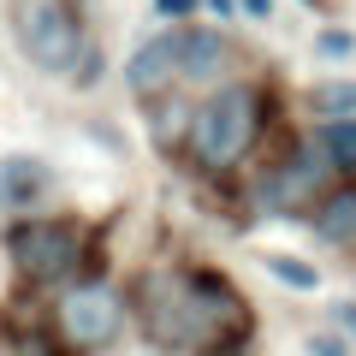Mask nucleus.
I'll use <instances>...</instances> for the list:
<instances>
[{
    "mask_svg": "<svg viewBox=\"0 0 356 356\" xmlns=\"http://www.w3.org/2000/svg\"><path fill=\"white\" fill-rule=\"evenodd\" d=\"M13 30L24 42L30 65L54 77H72L77 60L89 54L83 42V18L72 13V0H13Z\"/></svg>",
    "mask_w": 356,
    "mask_h": 356,
    "instance_id": "20e7f679",
    "label": "nucleus"
},
{
    "mask_svg": "<svg viewBox=\"0 0 356 356\" xmlns=\"http://www.w3.org/2000/svg\"><path fill=\"white\" fill-rule=\"evenodd\" d=\"M267 273L285 280V285H297V291H315V285H321V273L309 261H297V255H267Z\"/></svg>",
    "mask_w": 356,
    "mask_h": 356,
    "instance_id": "ddd939ff",
    "label": "nucleus"
},
{
    "mask_svg": "<svg viewBox=\"0 0 356 356\" xmlns=\"http://www.w3.org/2000/svg\"><path fill=\"white\" fill-rule=\"evenodd\" d=\"M315 149H321V161L332 166V178L356 184V119H332V125H321Z\"/></svg>",
    "mask_w": 356,
    "mask_h": 356,
    "instance_id": "9b49d317",
    "label": "nucleus"
},
{
    "mask_svg": "<svg viewBox=\"0 0 356 356\" xmlns=\"http://www.w3.org/2000/svg\"><path fill=\"white\" fill-rule=\"evenodd\" d=\"M54 196V166L42 154H6L0 161V214H30Z\"/></svg>",
    "mask_w": 356,
    "mask_h": 356,
    "instance_id": "1a4fd4ad",
    "label": "nucleus"
},
{
    "mask_svg": "<svg viewBox=\"0 0 356 356\" xmlns=\"http://www.w3.org/2000/svg\"><path fill=\"white\" fill-rule=\"evenodd\" d=\"M332 321H339V332H350V339H356V303H339V309H332Z\"/></svg>",
    "mask_w": 356,
    "mask_h": 356,
    "instance_id": "f3484780",
    "label": "nucleus"
},
{
    "mask_svg": "<svg viewBox=\"0 0 356 356\" xmlns=\"http://www.w3.org/2000/svg\"><path fill=\"white\" fill-rule=\"evenodd\" d=\"M309 356H350V344L332 339V332H315V339H309Z\"/></svg>",
    "mask_w": 356,
    "mask_h": 356,
    "instance_id": "dca6fc26",
    "label": "nucleus"
},
{
    "mask_svg": "<svg viewBox=\"0 0 356 356\" xmlns=\"http://www.w3.org/2000/svg\"><path fill=\"white\" fill-rule=\"evenodd\" d=\"M327 191H332V166L321 161V149H309V143H291L280 161L255 178V202H261L267 214H315V202Z\"/></svg>",
    "mask_w": 356,
    "mask_h": 356,
    "instance_id": "423d86ee",
    "label": "nucleus"
},
{
    "mask_svg": "<svg viewBox=\"0 0 356 356\" xmlns=\"http://www.w3.org/2000/svg\"><path fill=\"white\" fill-rule=\"evenodd\" d=\"M137 321L161 350H226L250 339V303L214 267H149L137 280Z\"/></svg>",
    "mask_w": 356,
    "mask_h": 356,
    "instance_id": "f257e3e1",
    "label": "nucleus"
},
{
    "mask_svg": "<svg viewBox=\"0 0 356 356\" xmlns=\"http://www.w3.org/2000/svg\"><path fill=\"white\" fill-rule=\"evenodd\" d=\"M196 6H202V0H154V13H161V18H172V24H184V18H191Z\"/></svg>",
    "mask_w": 356,
    "mask_h": 356,
    "instance_id": "2eb2a0df",
    "label": "nucleus"
},
{
    "mask_svg": "<svg viewBox=\"0 0 356 356\" xmlns=\"http://www.w3.org/2000/svg\"><path fill=\"white\" fill-rule=\"evenodd\" d=\"M202 6H214L220 18H232V6H238V0H202Z\"/></svg>",
    "mask_w": 356,
    "mask_h": 356,
    "instance_id": "a211bd4d",
    "label": "nucleus"
},
{
    "mask_svg": "<svg viewBox=\"0 0 356 356\" xmlns=\"http://www.w3.org/2000/svg\"><path fill=\"white\" fill-rule=\"evenodd\" d=\"M243 13H250V18H267V0H243Z\"/></svg>",
    "mask_w": 356,
    "mask_h": 356,
    "instance_id": "6ab92c4d",
    "label": "nucleus"
},
{
    "mask_svg": "<svg viewBox=\"0 0 356 356\" xmlns=\"http://www.w3.org/2000/svg\"><path fill=\"white\" fill-rule=\"evenodd\" d=\"M309 107L321 113V125H332V119H356V83L344 77V83H315L309 89Z\"/></svg>",
    "mask_w": 356,
    "mask_h": 356,
    "instance_id": "f8f14e48",
    "label": "nucleus"
},
{
    "mask_svg": "<svg viewBox=\"0 0 356 356\" xmlns=\"http://www.w3.org/2000/svg\"><path fill=\"white\" fill-rule=\"evenodd\" d=\"M125 309L131 297L119 291V285L107 280H83L72 285V291L60 297V309H54V327H60L65 350L72 356H89V350H102V344L119 339V327H125Z\"/></svg>",
    "mask_w": 356,
    "mask_h": 356,
    "instance_id": "39448f33",
    "label": "nucleus"
},
{
    "mask_svg": "<svg viewBox=\"0 0 356 356\" xmlns=\"http://www.w3.org/2000/svg\"><path fill=\"white\" fill-rule=\"evenodd\" d=\"M125 83L143 102H161L166 89L178 83V30H161V36L137 42V54H131V65H125Z\"/></svg>",
    "mask_w": 356,
    "mask_h": 356,
    "instance_id": "0eeeda50",
    "label": "nucleus"
},
{
    "mask_svg": "<svg viewBox=\"0 0 356 356\" xmlns=\"http://www.w3.org/2000/svg\"><path fill=\"white\" fill-rule=\"evenodd\" d=\"M350 48H356L350 30H321V36H315V54H321V60H350Z\"/></svg>",
    "mask_w": 356,
    "mask_h": 356,
    "instance_id": "4468645a",
    "label": "nucleus"
},
{
    "mask_svg": "<svg viewBox=\"0 0 356 356\" xmlns=\"http://www.w3.org/2000/svg\"><path fill=\"white\" fill-rule=\"evenodd\" d=\"M232 42L220 36V30H202V24H191V30H178V83H196V89H208V83H220V77L232 72Z\"/></svg>",
    "mask_w": 356,
    "mask_h": 356,
    "instance_id": "6e6552de",
    "label": "nucleus"
},
{
    "mask_svg": "<svg viewBox=\"0 0 356 356\" xmlns=\"http://www.w3.org/2000/svg\"><path fill=\"white\" fill-rule=\"evenodd\" d=\"M309 226H315L321 243H332V250H350V243H356V184H332V191L315 202Z\"/></svg>",
    "mask_w": 356,
    "mask_h": 356,
    "instance_id": "9d476101",
    "label": "nucleus"
},
{
    "mask_svg": "<svg viewBox=\"0 0 356 356\" xmlns=\"http://www.w3.org/2000/svg\"><path fill=\"white\" fill-rule=\"evenodd\" d=\"M267 125V95L255 83H220L208 89V102L191 107L184 125V154L202 178H232L243 161L255 154Z\"/></svg>",
    "mask_w": 356,
    "mask_h": 356,
    "instance_id": "f03ea898",
    "label": "nucleus"
},
{
    "mask_svg": "<svg viewBox=\"0 0 356 356\" xmlns=\"http://www.w3.org/2000/svg\"><path fill=\"white\" fill-rule=\"evenodd\" d=\"M89 243H95V232L83 220H18L6 232V261L24 285L54 291V285H72L89 267Z\"/></svg>",
    "mask_w": 356,
    "mask_h": 356,
    "instance_id": "7ed1b4c3",
    "label": "nucleus"
}]
</instances>
